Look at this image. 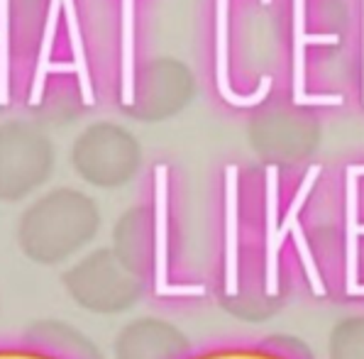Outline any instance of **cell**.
Returning <instances> with one entry per match:
<instances>
[{
  "label": "cell",
  "mask_w": 364,
  "mask_h": 359,
  "mask_svg": "<svg viewBox=\"0 0 364 359\" xmlns=\"http://www.w3.org/2000/svg\"><path fill=\"white\" fill-rule=\"evenodd\" d=\"M71 164L83 181L100 188L127 183L137 171V142L113 122H96L76 137L71 147Z\"/></svg>",
  "instance_id": "obj_4"
},
{
  "label": "cell",
  "mask_w": 364,
  "mask_h": 359,
  "mask_svg": "<svg viewBox=\"0 0 364 359\" xmlns=\"http://www.w3.org/2000/svg\"><path fill=\"white\" fill-rule=\"evenodd\" d=\"M64 18H66V32H69V42L74 49V66L78 76V88H81V98L86 105L96 103V93H93V81L91 71H88L86 61V49H83V35H81V22H78V10L76 0H64Z\"/></svg>",
  "instance_id": "obj_12"
},
{
  "label": "cell",
  "mask_w": 364,
  "mask_h": 359,
  "mask_svg": "<svg viewBox=\"0 0 364 359\" xmlns=\"http://www.w3.org/2000/svg\"><path fill=\"white\" fill-rule=\"evenodd\" d=\"M10 0H0V103L10 95Z\"/></svg>",
  "instance_id": "obj_15"
},
{
  "label": "cell",
  "mask_w": 364,
  "mask_h": 359,
  "mask_svg": "<svg viewBox=\"0 0 364 359\" xmlns=\"http://www.w3.org/2000/svg\"><path fill=\"white\" fill-rule=\"evenodd\" d=\"M96 200L78 188L59 186L37 195L22 210L15 237L20 252L39 267H59L74 259L98 235Z\"/></svg>",
  "instance_id": "obj_1"
},
{
  "label": "cell",
  "mask_w": 364,
  "mask_h": 359,
  "mask_svg": "<svg viewBox=\"0 0 364 359\" xmlns=\"http://www.w3.org/2000/svg\"><path fill=\"white\" fill-rule=\"evenodd\" d=\"M161 213L152 218L147 208H132L117 220L113 230L115 257L122 267L130 269L134 277L149 279L156 267V250H159Z\"/></svg>",
  "instance_id": "obj_6"
},
{
  "label": "cell",
  "mask_w": 364,
  "mask_h": 359,
  "mask_svg": "<svg viewBox=\"0 0 364 359\" xmlns=\"http://www.w3.org/2000/svg\"><path fill=\"white\" fill-rule=\"evenodd\" d=\"M61 13H64V0H49L47 20H44L42 42H39V54H37V64H35V74H32L30 95H27V100H30L32 105L42 100L44 81H47V74H49V64H52V47H54V37H57V25H59Z\"/></svg>",
  "instance_id": "obj_10"
},
{
  "label": "cell",
  "mask_w": 364,
  "mask_h": 359,
  "mask_svg": "<svg viewBox=\"0 0 364 359\" xmlns=\"http://www.w3.org/2000/svg\"><path fill=\"white\" fill-rule=\"evenodd\" d=\"M272 0H262L269 5ZM228 18H230V0H215V83L223 100L237 108H252L262 103L272 91V76H262L259 88L252 95H240L230 86V61H228Z\"/></svg>",
  "instance_id": "obj_7"
},
{
  "label": "cell",
  "mask_w": 364,
  "mask_h": 359,
  "mask_svg": "<svg viewBox=\"0 0 364 359\" xmlns=\"http://www.w3.org/2000/svg\"><path fill=\"white\" fill-rule=\"evenodd\" d=\"M338 35H308L306 0H294V100L306 95V44H338Z\"/></svg>",
  "instance_id": "obj_9"
},
{
  "label": "cell",
  "mask_w": 364,
  "mask_h": 359,
  "mask_svg": "<svg viewBox=\"0 0 364 359\" xmlns=\"http://www.w3.org/2000/svg\"><path fill=\"white\" fill-rule=\"evenodd\" d=\"M328 359H364V316L335 323L328 338Z\"/></svg>",
  "instance_id": "obj_11"
},
{
  "label": "cell",
  "mask_w": 364,
  "mask_h": 359,
  "mask_svg": "<svg viewBox=\"0 0 364 359\" xmlns=\"http://www.w3.org/2000/svg\"><path fill=\"white\" fill-rule=\"evenodd\" d=\"M30 345L52 352L61 359H103L100 350L83 333L61 321H39L27 330Z\"/></svg>",
  "instance_id": "obj_8"
},
{
  "label": "cell",
  "mask_w": 364,
  "mask_h": 359,
  "mask_svg": "<svg viewBox=\"0 0 364 359\" xmlns=\"http://www.w3.org/2000/svg\"><path fill=\"white\" fill-rule=\"evenodd\" d=\"M0 359H61L57 355H52V352L42 350V347L37 345H30L27 340L22 342H5V345H0Z\"/></svg>",
  "instance_id": "obj_16"
},
{
  "label": "cell",
  "mask_w": 364,
  "mask_h": 359,
  "mask_svg": "<svg viewBox=\"0 0 364 359\" xmlns=\"http://www.w3.org/2000/svg\"><path fill=\"white\" fill-rule=\"evenodd\" d=\"M188 359H301L287 350L269 345H218L203 352H193Z\"/></svg>",
  "instance_id": "obj_14"
},
{
  "label": "cell",
  "mask_w": 364,
  "mask_h": 359,
  "mask_svg": "<svg viewBox=\"0 0 364 359\" xmlns=\"http://www.w3.org/2000/svg\"><path fill=\"white\" fill-rule=\"evenodd\" d=\"M66 296L96 316H117L137 306L144 296V279L122 267L113 250L103 247L74 262L61 274Z\"/></svg>",
  "instance_id": "obj_2"
},
{
  "label": "cell",
  "mask_w": 364,
  "mask_h": 359,
  "mask_svg": "<svg viewBox=\"0 0 364 359\" xmlns=\"http://www.w3.org/2000/svg\"><path fill=\"white\" fill-rule=\"evenodd\" d=\"M54 142L39 125L20 117L0 122V200L18 203L52 176Z\"/></svg>",
  "instance_id": "obj_3"
},
{
  "label": "cell",
  "mask_w": 364,
  "mask_h": 359,
  "mask_svg": "<svg viewBox=\"0 0 364 359\" xmlns=\"http://www.w3.org/2000/svg\"><path fill=\"white\" fill-rule=\"evenodd\" d=\"M115 359H188L193 355L186 335L161 318H137L117 333Z\"/></svg>",
  "instance_id": "obj_5"
},
{
  "label": "cell",
  "mask_w": 364,
  "mask_h": 359,
  "mask_svg": "<svg viewBox=\"0 0 364 359\" xmlns=\"http://www.w3.org/2000/svg\"><path fill=\"white\" fill-rule=\"evenodd\" d=\"M296 105H343V95L338 93H306L304 98L294 100Z\"/></svg>",
  "instance_id": "obj_17"
},
{
  "label": "cell",
  "mask_w": 364,
  "mask_h": 359,
  "mask_svg": "<svg viewBox=\"0 0 364 359\" xmlns=\"http://www.w3.org/2000/svg\"><path fill=\"white\" fill-rule=\"evenodd\" d=\"M122 54H120V100L134 105V0H122Z\"/></svg>",
  "instance_id": "obj_13"
}]
</instances>
